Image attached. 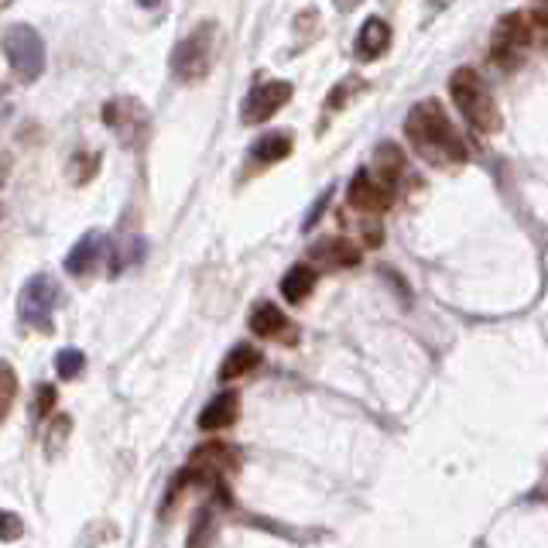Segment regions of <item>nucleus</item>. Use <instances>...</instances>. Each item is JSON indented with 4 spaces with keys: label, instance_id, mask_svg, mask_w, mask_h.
I'll list each match as a JSON object with an SVG mask.
<instances>
[{
    "label": "nucleus",
    "instance_id": "1",
    "mask_svg": "<svg viewBox=\"0 0 548 548\" xmlns=\"http://www.w3.org/2000/svg\"><path fill=\"white\" fill-rule=\"evenodd\" d=\"M405 131H408L411 144L429 161H467L470 158L467 141L459 137V131L452 127L446 110L435 99H422V103L411 107Z\"/></svg>",
    "mask_w": 548,
    "mask_h": 548
},
{
    "label": "nucleus",
    "instance_id": "20",
    "mask_svg": "<svg viewBox=\"0 0 548 548\" xmlns=\"http://www.w3.org/2000/svg\"><path fill=\"white\" fill-rule=\"evenodd\" d=\"M144 257V240L141 236H127L114 247V257H110V278H117L120 271H127L131 264H137Z\"/></svg>",
    "mask_w": 548,
    "mask_h": 548
},
{
    "label": "nucleus",
    "instance_id": "31",
    "mask_svg": "<svg viewBox=\"0 0 548 548\" xmlns=\"http://www.w3.org/2000/svg\"><path fill=\"white\" fill-rule=\"evenodd\" d=\"M137 4H141V7H161L165 0H137Z\"/></svg>",
    "mask_w": 548,
    "mask_h": 548
},
{
    "label": "nucleus",
    "instance_id": "6",
    "mask_svg": "<svg viewBox=\"0 0 548 548\" xmlns=\"http://www.w3.org/2000/svg\"><path fill=\"white\" fill-rule=\"evenodd\" d=\"M292 82H285V79H271V82H261L257 90L247 93L244 99V110H240V120L244 124H264V120H271L288 99H292Z\"/></svg>",
    "mask_w": 548,
    "mask_h": 548
},
{
    "label": "nucleus",
    "instance_id": "13",
    "mask_svg": "<svg viewBox=\"0 0 548 548\" xmlns=\"http://www.w3.org/2000/svg\"><path fill=\"white\" fill-rule=\"evenodd\" d=\"M251 330L261 339H288L292 343V322L285 319V313L274 305V302H261L254 313H251Z\"/></svg>",
    "mask_w": 548,
    "mask_h": 548
},
{
    "label": "nucleus",
    "instance_id": "23",
    "mask_svg": "<svg viewBox=\"0 0 548 548\" xmlns=\"http://www.w3.org/2000/svg\"><path fill=\"white\" fill-rule=\"evenodd\" d=\"M97 168H99V155H76V161H73V178L82 185V182H90V178L97 176Z\"/></svg>",
    "mask_w": 548,
    "mask_h": 548
},
{
    "label": "nucleus",
    "instance_id": "7",
    "mask_svg": "<svg viewBox=\"0 0 548 548\" xmlns=\"http://www.w3.org/2000/svg\"><path fill=\"white\" fill-rule=\"evenodd\" d=\"M528 39H531L528 18L525 14H504V18L497 21V28H493V52H490V59L497 62V65H504V69H510L514 59H518V52L528 45Z\"/></svg>",
    "mask_w": 548,
    "mask_h": 548
},
{
    "label": "nucleus",
    "instance_id": "30",
    "mask_svg": "<svg viewBox=\"0 0 548 548\" xmlns=\"http://www.w3.org/2000/svg\"><path fill=\"white\" fill-rule=\"evenodd\" d=\"M336 7H339V11H353V7H356V4H360V0H333Z\"/></svg>",
    "mask_w": 548,
    "mask_h": 548
},
{
    "label": "nucleus",
    "instance_id": "10",
    "mask_svg": "<svg viewBox=\"0 0 548 548\" xmlns=\"http://www.w3.org/2000/svg\"><path fill=\"white\" fill-rule=\"evenodd\" d=\"M193 463H196L199 470H206L213 480H219L223 473H234L240 467V452L234 446H227V442H206V446H199L193 452Z\"/></svg>",
    "mask_w": 548,
    "mask_h": 548
},
{
    "label": "nucleus",
    "instance_id": "4",
    "mask_svg": "<svg viewBox=\"0 0 548 548\" xmlns=\"http://www.w3.org/2000/svg\"><path fill=\"white\" fill-rule=\"evenodd\" d=\"M4 56L24 82H31L45 69V41L31 24H11L4 31Z\"/></svg>",
    "mask_w": 548,
    "mask_h": 548
},
{
    "label": "nucleus",
    "instance_id": "19",
    "mask_svg": "<svg viewBox=\"0 0 548 548\" xmlns=\"http://www.w3.org/2000/svg\"><path fill=\"white\" fill-rule=\"evenodd\" d=\"M288 155H292V134H285V131L264 134L254 148H251L254 165H274V161H281V158H288Z\"/></svg>",
    "mask_w": 548,
    "mask_h": 548
},
{
    "label": "nucleus",
    "instance_id": "2",
    "mask_svg": "<svg viewBox=\"0 0 548 548\" xmlns=\"http://www.w3.org/2000/svg\"><path fill=\"white\" fill-rule=\"evenodd\" d=\"M216 56H219V24L216 21H202L176 45L172 73L182 82H199V79H206L213 73Z\"/></svg>",
    "mask_w": 548,
    "mask_h": 548
},
{
    "label": "nucleus",
    "instance_id": "28",
    "mask_svg": "<svg viewBox=\"0 0 548 548\" xmlns=\"http://www.w3.org/2000/svg\"><path fill=\"white\" fill-rule=\"evenodd\" d=\"M69 425H73V422H69L65 415H62V418H59V429L52 425V432H48V456H52V452H56V450H59V446H62V439H65V432H69Z\"/></svg>",
    "mask_w": 548,
    "mask_h": 548
},
{
    "label": "nucleus",
    "instance_id": "29",
    "mask_svg": "<svg viewBox=\"0 0 548 548\" xmlns=\"http://www.w3.org/2000/svg\"><path fill=\"white\" fill-rule=\"evenodd\" d=\"M535 18H538V24L548 28V0H535Z\"/></svg>",
    "mask_w": 548,
    "mask_h": 548
},
{
    "label": "nucleus",
    "instance_id": "21",
    "mask_svg": "<svg viewBox=\"0 0 548 548\" xmlns=\"http://www.w3.org/2000/svg\"><path fill=\"white\" fill-rule=\"evenodd\" d=\"M213 510L210 508H202L196 514V525H193V531H189V548H206L210 545V538H213Z\"/></svg>",
    "mask_w": 548,
    "mask_h": 548
},
{
    "label": "nucleus",
    "instance_id": "8",
    "mask_svg": "<svg viewBox=\"0 0 548 548\" xmlns=\"http://www.w3.org/2000/svg\"><path fill=\"white\" fill-rule=\"evenodd\" d=\"M394 199V185L381 182L373 172H356L350 182V202L364 213H384Z\"/></svg>",
    "mask_w": 548,
    "mask_h": 548
},
{
    "label": "nucleus",
    "instance_id": "18",
    "mask_svg": "<svg viewBox=\"0 0 548 548\" xmlns=\"http://www.w3.org/2000/svg\"><path fill=\"white\" fill-rule=\"evenodd\" d=\"M373 176L381 178V182H388V185H394L398 178H401V172H405V155H401V148L398 144H377V151H373Z\"/></svg>",
    "mask_w": 548,
    "mask_h": 548
},
{
    "label": "nucleus",
    "instance_id": "17",
    "mask_svg": "<svg viewBox=\"0 0 548 548\" xmlns=\"http://www.w3.org/2000/svg\"><path fill=\"white\" fill-rule=\"evenodd\" d=\"M315 288V271L309 264H295L292 271L281 278V295H285V302H292V305H302Z\"/></svg>",
    "mask_w": 548,
    "mask_h": 548
},
{
    "label": "nucleus",
    "instance_id": "33",
    "mask_svg": "<svg viewBox=\"0 0 548 548\" xmlns=\"http://www.w3.org/2000/svg\"><path fill=\"white\" fill-rule=\"evenodd\" d=\"M0 4H4V7H11V0H0Z\"/></svg>",
    "mask_w": 548,
    "mask_h": 548
},
{
    "label": "nucleus",
    "instance_id": "14",
    "mask_svg": "<svg viewBox=\"0 0 548 548\" xmlns=\"http://www.w3.org/2000/svg\"><path fill=\"white\" fill-rule=\"evenodd\" d=\"M313 261L330 264V268H353L360 261V251L343 236H326V240L313 244Z\"/></svg>",
    "mask_w": 548,
    "mask_h": 548
},
{
    "label": "nucleus",
    "instance_id": "24",
    "mask_svg": "<svg viewBox=\"0 0 548 548\" xmlns=\"http://www.w3.org/2000/svg\"><path fill=\"white\" fill-rule=\"evenodd\" d=\"M56 401H59L56 388H52V384H41V388H39V398H35V415H39V418L52 415V411H56Z\"/></svg>",
    "mask_w": 548,
    "mask_h": 548
},
{
    "label": "nucleus",
    "instance_id": "25",
    "mask_svg": "<svg viewBox=\"0 0 548 548\" xmlns=\"http://www.w3.org/2000/svg\"><path fill=\"white\" fill-rule=\"evenodd\" d=\"M330 199H333V185H330V189H326V193H322V196L313 202V210H309V216H305V230H313L315 223L322 219V210L330 206Z\"/></svg>",
    "mask_w": 548,
    "mask_h": 548
},
{
    "label": "nucleus",
    "instance_id": "9",
    "mask_svg": "<svg viewBox=\"0 0 548 548\" xmlns=\"http://www.w3.org/2000/svg\"><path fill=\"white\" fill-rule=\"evenodd\" d=\"M103 124H110V131H117L120 141H134L141 131H144V124H148V114H144V107L131 97H120V99H110L107 107H103Z\"/></svg>",
    "mask_w": 548,
    "mask_h": 548
},
{
    "label": "nucleus",
    "instance_id": "27",
    "mask_svg": "<svg viewBox=\"0 0 548 548\" xmlns=\"http://www.w3.org/2000/svg\"><path fill=\"white\" fill-rule=\"evenodd\" d=\"M0 538H4V542H14V538H21V518L14 514V510H7V514H4V531H0Z\"/></svg>",
    "mask_w": 548,
    "mask_h": 548
},
{
    "label": "nucleus",
    "instance_id": "15",
    "mask_svg": "<svg viewBox=\"0 0 548 548\" xmlns=\"http://www.w3.org/2000/svg\"><path fill=\"white\" fill-rule=\"evenodd\" d=\"M99 251H103V234L97 230H90L86 236H79V244L69 251L65 257V271L73 274V278H82V274H90V268L97 264Z\"/></svg>",
    "mask_w": 548,
    "mask_h": 548
},
{
    "label": "nucleus",
    "instance_id": "11",
    "mask_svg": "<svg viewBox=\"0 0 548 548\" xmlns=\"http://www.w3.org/2000/svg\"><path fill=\"white\" fill-rule=\"evenodd\" d=\"M240 415V394L236 391H223L216 394L213 401L202 408L199 415V429L202 432H219V429H230Z\"/></svg>",
    "mask_w": 548,
    "mask_h": 548
},
{
    "label": "nucleus",
    "instance_id": "3",
    "mask_svg": "<svg viewBox=\"0 0 548 548\" xmlns=\"http://www.w3.org/2000/svg\"><path fill=\"white\" fill-rule=\"evenodd\" d=\"M450 93L456 107L463 110V117L470 120L480 134H497L501 131V114L497 103L490 97L487 82L476 76L473 69H456L450 79Z\"/></svg>",
    "mask_w": 548,
    "mask_h": 548
},
{
    "label": "nucleus",
    "instance_id": "22",
    "mask_svg": "<svg viewBox=\"0 0 548 548\" xmlns=\"http://www.w3.org/2000/svg\"><path fill=\"white\" fill-rule=\"evenodd\" d=\"M82 367H86V356H82V350H62L59 356H56V371H59V377H65V381L79 377V373H82Z\"/></svg>",
    "mask_w": 548,
    "mask_h": 548
},
{
    "label": "nucleus",
    "instance_id": "12",
    "mask_svg": "<svg viewBox=\"0 0 548 548\" xmlns=\"http://www.w3.org/2000/svg\"><path fill=\"white\" fill-rule=\"evenodd\" d=\"M388 45H391V24L384 18L364 21V28H360V35H356V56L364 62H373L388 52Z\"/></svg>",
    "mask_w": 548,
    "mask_h": 548
},
{
    "label": "nucleus",
    "instance_id": "26",
    "mask_svg": "<svg viewBox=\"0 0 548 548\" xmlns=\"http://www.w3.org/2000/svg\"><path fill=\"white\" fill-rule=\"evenodd\" d=\"M14 391H18V381H14V371L4 364V405H0V415L11 411V401H14Z\"/></svg>",
    "mask_w": 548,
    "mask_h": 548
},
{
    "label": "nucleus",
    "instance_id": "16",
    "mask_svg": "<svg viewBox=\"0 0 548 548\" xmlns=\"http://www.w3.org/2000/svg\"><path fill=\"white\" fill-rule=\"evenodd\" d=\"M261 364V350L247 347V343H236L234 350L227 353V360L219 364V381H236L244 373H251Z\"/></svg>",
    "mask_w": 548,
    "mask_h": 548
},
{
    "label": "nucleus",
    "instance_id": "32",
    "mask_svg": "<svg viewBox=\"0 0 548 548\" xmlns=\"http://www.w3.org/2000/svg\"><path fill=\"white\" fill-rule=\"evenodd\" d=\"M432 7H439V11H442V7H446V4H452V0H429Z\"/></svg>",
    "mask_w": 548,
    "mask_h": 548
},
{
    "label": "nucleus",
    "instance_id": "5",
    "mask_svg": "<svg viewBox=\"0 0 548 548\" xmlns=\"http://www.w3.org/2000/svg\"><path fill=\"white\" fill-rule=\"evenodd\" d=\"M59 281L56 278H48V274H35L24 288H21V319L28 322V326H35L41 333H48L52 330V313H56V305H59Z\"/></svg>",
    "mask_w": 548,
    "mask_h": 548
}]
</instances>
